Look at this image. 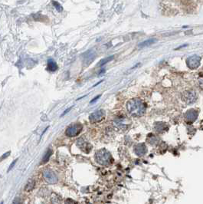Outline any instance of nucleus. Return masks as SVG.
<instances>
[{
    "label": "nucleus",
    "instance_id": "20e7f679",
    "mask_svg": "<svg viewBox=\"0 0 203 204\" xmlns=\"http://www.w3.org/2000/svg\"><path fill=\"white\" fill-rule=\"evenodd\" d=\"M201 62V58L199 56L195 55L190 56L186 60V64L188 65V67L191 69H196L200 65Z\"/></svg>",
    "mask_w": 203,
    "mask_h": 204
},
{
    "label": "nucleus",
    "instance_id": "f257e3e1",
    "mask_svg": "<svg viewBox=\"0 0 203 204\" xmlns=\"http://www.w3.org/2000/svg\"><path fill=\"white\" fill-rule=\"evenodd\" d=\"M127 108L130 115L133 116H140L145 112L144 104L139 99H132L127 104Z\"/></svg>",
    "mask_w": 203,
    "mask_h": 204
},
{
    "label": "nucleus",
    "instance_id": "7ed1b4c3",
    "mask_svg": "<svg viewBox=\"0 0 203 204\" xmlns=\"http://www.w3.org/2000/svg\"><path fill=\"white\" fill-rule=\"evenodd\" d=\"M96 159H97V161L100 164L107 165L110 163V161H111V154L108 153L107 150H101L100 151L97 152Z\"/></svg>",
    "mask_w": 203,
    "mask_h": 204
},
{
    "label": "nucleus",
    "instance_id": "f03ea898",
    "mask_svg": "<svg viewBox=\"0 0 203 204\" xmlns=\"http://www.w3.org/2000/svg\"><path fill=\"white\" fill-rule=\"evenodd\" d=\"M82 125L79 123H74L68 127L65 131V134L70 137L78 136L82 131Z\"/></svg>",
    "mask_w": 203,
    "mask_h": 204
},
{
    "label": "nucleus",
    "instance_id": "f8f14e48",
    "mask_svg": "<svg viewBox=\"0 0 203 204\" xmlns=\"http://www.w3.org/2000/svg\"><path fill=\"white\" fill-rule=\"evenodd\" d=\"M113 59V55L106 58V59H103V60L100 61V62L99 63V65H100V66H104L105 64L108 63V62H109L110 61H111Z\"/></svg>",
    "mask_w": 203,
    "mask_h": 204
},
{
    "label": "nucleus",
    "instance_id": "2eb2a0df",
    "mask_svg": "<svg viewBox=\"0 0 203 204\" xmlns=\"http://www.w3.org/2000/svg\"><path fill=\"white\" fill-rule=\"evenodd\" d=\"M17 160H18V159H15V160H14L13 162H12V163H11V165H10V167H9V169H8V172H9L12 169V168H13V167H14V165L15 164V163H16V162H17Z\"/></svg>",
    "mask_w": 203,
    "mask_h": 204
},
{
    "label": "nucleus",
    "instance_id": "9d476101",
    "mask_svg": "<svg viewBox=\"0 0 203 204\" xmlns=\"http://www.w3.org/2000/svg\"><path fill=\"white\" fill-rule=\"evenodd\" d=\"M35 186H36V182H35L34 180H30L27 183L26 186H25V190L27 191V192L32 191L35 188Z\"/></svg>",
    "mask_w": 203,
    "mask_h": 204
},
{
    "label": "nucleus",
    "instance_id": "ddd939ff",
    "mask_svg": "<svg viewBox=\"0 0 203 204\" xmlns=\"http://www.w3.org/2000/svg\"><path fill=\"white\" fill-rule=\"evenodd\" d=\"M52 3H53L54 6H55V9H57V10L58 11V12H61V11L63 10V8H62L61 5L59 2H57V1H54V2H52Z\"/></svg>",
    "mask_w": 203,
    "mask_h": 204
},
{
    "label": "nucleus",
    "instance_id": "0eeeda50",
    "mask_svg": "<svg viewBox=\"0 0 203 204\" xmlns=\"http://www.w3.org/2000/svg\"><path fill=\"white\" fill-rule=\"evenodd\" d=\"M196 94L194 91H187L183 96V99L185 102H186L188 104H192L196 100Z\"/></svg>",
    "mask_w": 203,
    "mask_h": 204
},
{
    "label": "nucleus",
    "instance_id": "39448f33",
    "mask_svg": "<svg viewBox=\"0 0 203 204\" xmlns=\"http://www.w3.org/2000/svg\"><path fill=\"white\" fill-rule=\"evenodd\" d=\"M43 176L45 181L49 184H56L57 181V177L53 171L50 170H46L43 172Z\"/></svg>",
    "mask_w": 203,
    "mask_h": 204
},
{
    "label": "nucleus",
    "instance_id": "423d86ee",
    "mask_svg": "<svg viewBox=\"0 0 203 204\" xmlns=\"http://www.w3.org/2000/svg\"><path fill=\"white\" fill-rule=\"evenodd\" d=\"M105 116V111L104 110H98L97 111L94 112L91 115H90V119L91 122L92 123H97V122H100V120H102L104 118Z\"/></svg>",
    "mask_w": 203,
    "mask_h": 204
},
{
    "label": "nucleus",
    "instance_id": "6e6552de",
    "mask_svg": "<svg viewBox=\"0 0 203 204\" xmlns=\"http://www.w3.org/2000/svg\"><path fill=\"white\" fill-rule=\"evenodd\" d=\"M57 63L53 60V59H49L48 60V70L51 72H55L57 70Z\"/></svg>",
    "mask_w": 203,
    "mask_h": 204
},
{
    "label": "nucleus",
    "instance_id": "1a4fd4ad",
    "mask_svg": "<svg viewBox=\"0 0 203 204\" xmlns=\"http://www.w3.org/2000/svg\"><path fill=\"white\" fill-rule=\"evenodd\" d=\"M156 40L154 39V38H150V39H148V40H146V41H143V42L140 43V44L138 45V47L140 48V49H143V48H145V47H148V46H151V45L154 44L155 41H156Z\"/></svg>",
    "mask_w": 203,
    "mask_h": 204
},
{
    "label": "nucleus",
    "instance_id": "9b49d317",
    "mask_svg": "<svg viewBox=\"0 0 203 204\" xmlns=\"http://www.w3.org/2000/svg\"><path fill=\"white\" fill-rule=\"evenodd\" d=\"M52 153H53V151H52V149H49V150H47V152H46L45 154H44V157H43L42 162H41L43 164H44V163H46L48 161H49V160L50 159V157H51V156H52Z\"/></svg>",
    "mask_w": 203,
    "mask_h": 204
},
{
    "label": "nucleus",
    "instance_id": "f3484780",
    "mask_svg": "<svg viewBox=\"0 0 203 204\" xmlns=\"http://www.w3.org/2000/svg\"><path fill=\"white\" fill-rule=\"evenodd\" d=\"M13 204H22V203H21L19 200H15V201L13 203Z\"/></svg>",
    "mask_w": 203,
    "mask_h": 204
},
{
    "label": "nucleus",
    "instance_id": "dca6fc26",
    "mask_svg": "<svg viewBox=\"0 0 203 204\" xmlns=\"http://www.w3.org/2000/svg\"><path fill=\"white\" fill-rule=\"evenodd\" d=\"M100 95H98V96H97V97H95V98H94V99H92V100L91 101V102H90V103H91V104H93V103H94V102H95L96 101H97V99H98L99 98H100Z\"/></svg>",
    "mask_w": 203,
    "mask_h": 204
},
{
    "label": "nucleus",
    "instance_id": "4468645a",
    "mask_svg": "<svg viewBox=\"0 0 203 204\" xmlns=\"http://www.w3.org/2000/svg\"><path fill=\"white\" fill-rule=\"evenodd\" d=\"M73 108V106H71V107H68V109H66V110H65V111H64L63 112V113H62V115H61V117H64V116H65V115H66V114H68V112H69L70 111H71V109H72Z\"/></svg>",
    "mask_w": 203,
    "mask_h": 204
}]
</instances>
